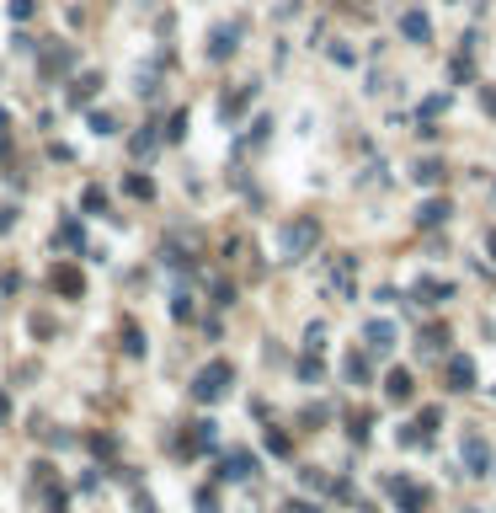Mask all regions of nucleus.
I'll use <instances>...</instances> for the list:
<instances>
[{
  "label": "nucleus",
  "instance_id": "nucleus-1",
  "mask_svg": "<svg viewBox=\"0 0 496 513\" xmlns=\"http://www.w3.org/2000/svg\"><path fill=\"white\" fill-rule=\"evenodd\" d=\"M230 385H235V364H230V358H214V364H203V369L192 374V401H198V407H214V401L230 396Z\"/></svg>",
  "mask_w": 496,
  "mask_h": 513
},
{
  "label": "nucleus",
  "instance_id": "nucleus-2",
  "mask_svg": "<svg viewBox=\"0 0 496 513\" xmlns=\"http://www.w3.org/2000/svg\"><path fill=\"white\" fill-rule=\"evenodd\" d=\"M315 241H320V220H315V214H299V220H288V225H283V257H288V262L310 257V251H315Z\"/></svg>",
  "mask_w": 496,
  "mask_h": 513
},
{
  "label": "nucleus",
  "instance_id": "nucleus-3",
  "mask_svg": "<svg viewBox=\"0 0 496 513\" xmlns=\"http://www.w3.org/2000/svg\"><path fill=\"white\" fill-rule=\"evenodd\" d=\"M320 284H326V294H337V300H353V289H357V257H331L326 273H320Z\"/></svg>",
  "mask_w": 496,
  "mask_h": 513
},
{
  "label": "nucleus",
  "instance_id": "nucleus-4",
  "mask_svg": "<svg viewBox=\"0 0 496 513\" xmlns=\"http://www.w3.org/2000/svg\"><path fill=\"white\" fill-rule=\"evenodd\" d=\"M459 465H464V476H491V444L480 433H464L459 438Z\"/></svg>",
  "mask_w": 496,
  "mask_h": 513
},
{
  "label": "nucleus",
  "instance_id": "nucleus-5",
  "mask_svg": "<svg viewBox=\"0 0 496 513\" xmlns=\"http://www.w3.org/2000/svg\"><path fill=\"white\" fill-rule=\"evenodd\" d=\"M48 284H54V294H64V300H80V294H86V278H80L75 262H54Z\"/></svg>",
  "mask_w": 496,
  "mask_h": 513
},
{
  "label": "nucleus",
  "instance_id": "nucleus-6",
  "mask_svg": "<svg viewBox=\"0 0 496 513\" xmlns=\"http://www.w3.org/2000/svg\"><path fill=\"white\" fill-rule=\"evenodd\" d=\"M384 487H390V497H395V503H400L406 513H421V503H427V492H421V487L411 481V476H390Z\"/></svg>",
  "mask_w": 496,
  "mask_h": 513
},
{
  "label": "nucleus",
  "instance_id": "nucleus-7",
  "mask_svg": "<svg viewBox=\"0 0 496 513\" xmlns=\"http://www.w3.org/2000/svg\"><path fill=\"white\" fill-rule=\"evenodd\" d=\"M75 64H80V59H75V48H70V43H54V48L43 54V75L54 81V75H70Z\"/></svg>",
  "mask_w": 496,
  "mask_h": 513
},
{
  "label": "nucleus",
  "instance_id": "nucleus-8",
  "mask_svg": "<svg viewBox=\"0 0 496 513\" xmlns=\"http://www.w3.org/2000/svg\"><path fill=\"white\" fill-rule=\"evenodd\" d=\"M251 471H257V460H251L246 449H230L224 460H219V481H246Z\"/></svg>",
  "mask_w": 496,
  "mask_h": 513
},
{
  "label": "nucleus",
  "instance_id": "nucleus-9",
  "mask_svg": "<svg viewBox=\"0 0 496 513\" xmlns=\"http://www.w3.org/2000/svg\"><path fill=\"white\" fill-rule=\"evenodd\" d=\"M240 48V27H214L208 32V59H230Z\"/></svg>",
  "mask_w": 496,
  "mask_h": 513
},
{
  "label": "nucleus",
  "instance_id": "nucleus-10",
  "mask_svg": "<svg viewBox=\"0 0 496 513\" xmlns=\"http://www.w3.org/2000/svg\"><path fill=\"white\" fill-rule=\"evenodd\" d=\"M411 294H417V305H443V300L454 294V284H443V278H417Z\"/></svg>",
  "mask_w": 496,
  "mask_h": 513
},
{
  "label": "nucleus",
  "instance_id": "nucleus-11",
  "mask_svg": "<svg viewBox=\"0 0 496 513\" xmlns=\"http://www.w3.org/2000/svg\"><path fill=\"white\" fill-rule=\"evenodd\" d=\"M443 380H448V390H475V364L470 358H448Z\"/></svg>",
  "mask_w": 496,
  "mask_h": 513
},
{
  "label": "nucleus",
  "instance_id": "nucleus-12",
  "mask_svg": "<svg viewBox=\"0 0 496 513\" xmlns=\"http://www.w3.org/2000/svg\"><path fill=\"white\" fill-rule=\"evenodd\" d=\"M251 97H257V86H240V91H224V102H219V118H224V124H235L240 113H246V102H251Z\"/></svg>",
  "mask_w": 496,
  "mask_h": 513
},
{
  "label": "nucleus",
  "instance_id": "nucleus-13",
  "mask_svg": "<svg viewBox=\"0 0 496 513\" xmlns=\"http://www.w3.org/2000/svg\"><path fill=\"white\" fill-rule=\"evenodd\" d=\"M363 337H368V353H379V358L395 348V327H390V321H368V331H363Z\"/></svg>",
  "mask_w": 496,
  "mask_h": 513
},
{
  "label": "nucleus",
  "instance_id": "nucleus-14",
  "mask_svg": "<svg viewBox=\"0 0 496 513\" xmlns=\"http://www.w3.org/2000/svg\"><path fill=\"white\" fill-rule=\"evenodd\" d=\"M411 390H417L411 369H390L384 374V396H390V401H411Z\"/></svg>",
  "mask_w": 496,
  "mask_h": 513
},
{
  "label": "nucleus",
  "instance_id": "nucleus-15",
  "mask_svg": "<svg viewBox=\"0 0 496 513\" xmlns=\"http://www.w3.org/2000/svg\"><path fill=\"white\" fill-rule=\"evenodd\" d=\"M448 214H454V209H448V198H427V204L417 209V225H421V230H437Z\"/></svg>",
  "mask_w": 496,
  "mask_h": 513
},
{
  "label": "nucleus",
  "instance_id": "nucleus-16",
  "mask_svg": "<svg viewBox=\"0 0 496 513\" xmlns=\"http://www.w3.org/2000/svg\"><path fill=\"white\" fill-rule=\"evenodd\" d=\"M214 449V423H192V433L181 438V454H203Z\"/></svg>",
  "mask_w": 496,
  "mask_h": 513
},
{
  "label": "nucleus",
  "instance_id": "nucleus-17",
  "mask_svg": "<svg viewBox=\"0 0 496 513\" xmlns=\"http://www.w3.org/2000/svg\"><path fill=\"white\" fill-rule=\"evenodd\" d=\"M400 32H406V43H427L433 38V21L421 17V11H406V17H400Z\"/></svg>",
  "mask_w": 496,
  "mask_h": 513
},
{
  "label": "nucleus",
  "instance_id": "nucleus-18",
  "mask_svg": "<svg viewBox=\"0 0 496 513\" xmlns=\"http://www.w3.org/2000/svg\"><path fill=\"white\" fill-rule=\"evenodd\" d=\"M54 246H59V251H80V246H86V230H80V220H64V225L54 230Z\"/></svg>",
  "mask_w": 496,
  "mask_h": 513
},
{
  "label": "nucleus",
  "instance_id": "nucleus-19",
  "mask_svg": "<svg viewBox=\"0 0 496 513\" xmlns=\"http://www.w3.org/2000/svg\"><path fill=\"white\" fill-rule=\"evenodd\" d=\"M123 353H128V358H139V353H144V331H139V321H123Z\"/></svg>",
  "mask_w": 496,
  "mask_h": 513
},
{
  "label": "nucleus",
  "instance_id": "nucleus-20",
  "mask_svg": "<svg viewBox=\"0 0 496 513\" xmlns=\"http://www.w3.org/2000/svg\"><path fill=\"white\" fill-rule=\"evenodd\" d=\"M97 91H101V75H80V81L70 86V102H91Z\"/></svg>",
  "mask_w": 496,
  "mask_h": 513
},
{
  "label": "nucleus",
  "instance_id": "nucleus-21",
  "mask_svg": "<svg viewBox=\"0 0 496 513\" xmlns=\"http://www.w3.org/2000/svg\"><path fill=\"white\" fill-rule=\"evenodd\" d=\"M80 209H86V214H107V193H101V187H86V193H80Z\"/></svg>",
  "mask_w": 496,
  "mask_h": 513
},
{
  "label": "nucleus",
  "instance_id": "nucleus-22",
  "mask_svg": "<svg viewBox=\"0 0 496 513\" xmlns=\"http://www.w3.org/2000/svg\"><path fill=\"white\" fill-rule=\"evenodd\" d=\"M347 380H353V385H368V358H363V353H347Z\"/></svg>",
  "mask_w": 496,
  "mask_h": 513
},
{
  "label": "nucleus",
  "instance_id": "nucleus-23",
  "mask_svg": "<svg viewBox=\"0 0 496 513\" xmlns=\"http://www.w3.org/2000/svg\"><path fill=\"white\" fill-rule=\"evenodd\" d=\"M437 423H443V412H437V407H421V417L411 423V428H417V438H427V433H433Z\"/></svg>",
  "mask_w": 496,
  "mask_h": 513
},
{
  "label": "nucleus",
  "instance_id": "nucleus-24",
  "mask_svg": "<svg viewBox=\"0 0 496 513\" xmlns=\"http://www.w3.org/2000/svg\"><path fill=\"white\" fill-rule=\"evenodd\" d=\"M417 182L437 187V182H443V161H417Z\"/></svg>",
  "mask_w": 496,
  "mask_h": 513
},
{
  "label": "nucleus",
  "instance_id": "nucleus-25",
  "mask_svg": "<svg viewBox=\"0 0 496 513\" xmlns=\"http://www.w3.org/2000/svg\"><path fill=\"white\" fill-rule=\"evenodd\" d=\"M91 134H101V139L118 134V118H112V113H91Z\"/></svg>",
  "mask_w": 496,
  "mask_h": 513
},
{
  "label": "nucleus",
  "instance_id": "nucleus-26",
  "mask_svg": "<svg viewBox=\"0 0 496 513\" xmlns=\"http://www.w3.org/2000/svg\"><path fill=\"white\" fill-rule=\"evenodd\" d=\"M128 193H134V198H144V204H150V198H155V182H150V177H139V171H134V177H128Z\"/></svg>",
  "mask_w": 496,
  "mask_h": 513
},
{
  "label": "nucleus",
  "instance_id": "nucleus-27",
  "mask_svg": "<svg viewBox=\"0 0 496 513\" xmlns=\"http://www.w3.org/2000/svg\"><path fill=\"white\" fill-rule=\"evenodd\" d=\"M299 380L320 385V358H315V353H304V358H299Z\"/></svg>",
  "mask_w": 496,
  "mask_h": 513
},
{
  "label": "nucleus",
  "instance_id": "nucleus-28",
  "mask_svg": "<svg viewBox=\"0 0 496 513\" xmlns=\"http://www.w3.org/2000/svg\"><path fill=\"white\" fill-rule=\"evenodd\" d=\"M443 342H448V331H443V327H427V331H421V348H427V353H443Z\"/></svg>",
  "mask_w": 496,
  "mask_h": 513
},
{
  "label": "nucleus",
  "instance_id": "nucleus-29",
  "mask_svg": "<svg viewBox=\"0 0 496 513\" xmlns=\"http://www.w3.org/2000/svg\"><path fill=\"white\" fill-rule=\"evenodd\" d=\"M6 11H11V21H27L38 11V0H6Z\"/></svg>",
  "mask_w": 496,
  "mask_h": 513
},
{
  "label": "nucleus",
  "instance_id": "nucleus-30",
  "mask_svg": "<svg viewBox=\"0 0 496 513\" xmlns=\"http://www.w3.org/2000/svg\"><path fill=\"white\" fill-rule=\"evenodd\" d=\"M347 433L363 444V438H368V412H353V417H347Z\"/></svg>",
  "mask_w": 496,
  "mask_h": 513
},
{
  "label": "nucleus",
  "instance_id": "nucleus-31",
  "mask_svg": "<svg viewBox=\"0 0 496 513\" xmlns=\"http://www.w3.org/2000/svg\"><path fill=\"white\" fill-rule=\"evenodd\" d=\"M181 134H187V107H181V113H171V124H166V139L177 144Z\"/></svg>",
  "mask_w": 496,
  "mask_h": 513
},
{
  "label": "nucleus",
  "instance_id": "nucleus-32",
  "mask_svg": "<svg viewBox=\"0 0 496 513\" xmlns=\"http://www.w3.org/2000/svg\"><path fill=\"white\" fill-rule=\"evenodd\" d=\"M267 449H272V454H294V444H288V433H272V428H267Z\"/></svg>",
  "mask_w": 496,
  "mask_h": 513
},
{
  "label": "nucleus",
  "instance_id": "nucleus-33",
  "mask_svg": "<svg viewBox=\"0 0 496 513\" xmlns=\"http://www.w3.org/2000/svg\"><path fill=\"white\" fill-rule=\"evenodd\" d=\"M171 316H177V321H192V294H177V305H171Z\"/></svg>",
  "mask_w": 496,
  "mask_h": 513
},
{
  "label": "nucleus",
  "instance_id": "nucleus-34",
  "mask_svg": "<svg viewBox=\"0 0 496 513\" xmlns=\"http://www.w3.org/2000/svg\"><path fill=\"white\" fill-rule=\"evenodd\" d=\"M304 348H310V353L326 348V327H310V331H304Z\"/></svg>",
  "mask_w": 496,
  "mask_h": 513
},
{
  "label": "nucleus",
  "instance_id": "nucleus-35",
  "mask_svg": "<svg viewBox=\"0 0 496 513\" xmlns=\"http://www.w3.org/2000/svg\"><path fill=\"white\" fill-rule=\"evenodd\" d=\"M128 150H134V155H150V150H155V134H134V144H128Z\"/></svg>",
  "mask_w": 496,
  "mask_h": 513
},
{
  "label": "nucleus",
  "instance_id": "nucleus-36",
  "mask_svg": "<svg viewBox=\"0 0 496 513\" xmlns=\"http://www.w3.org/2000/svg\"><path fill=\"white\" fill-rule=\"evenodd\" d=\"M480 107H486V113L496 118V86H480Z\"/></svg>",
  "mask_w": 496,
  "mask_h": 513
},
{
  "label": "nucleus",
  "instance_id": "nucleus-37",
  "mask_svg": "<svg viewBox=\"0 0 496 513\" xmlns=\"http://www.w3.org/2000/svg\"><path fill=\"white\" fill-rule=\"evenodd\" d=\"M11 225H17V209H11V204H0V235H6Z\"/></svg>",
  "mask_w": 496,
  "mask_h": 513
},
{
  "label": "nucleus",
  "instance_id": "nucleus-38",
  "mask_svg": "<svg viewBox=\"0 0 496 513\" xmlns=\"http://www.w3.org/2000/svg\"><path fill=\"white\" fill-rule=\"evenodd\" d=\"M283 513H315V508H310V503H299V497H294V503H283Z\"/></svg>",
  "mask_w": 496,
  "mask_h": 513
},
{
  "label": "nucleus",
  "instance_id": "nucleus-39",
  "mask_svg": "<svg viewBox=\"0 0 496 513\" xmlns=\"http://www.w3.org/2000/svg\"><path fill=\"white\" fill-rule=\"evenodd\" d=\"M6 417H11V401H6V390H0V423H6Z\"/></svg>",
  "mask_w": 496,
  "mask_h": 513
},
{
  "label": "nucleus",
  "instance_id": "nucleus-40",
  "mask_svg": "<svg viewBox=\"0 0 496 513\" xmlns=\"http://www.w3.org/2000/svg\"><path fill=\"white\" fill-rule=\"evenodd\" d=\"M491 257H496V230H491Z\"/></svg>",
  "mask_w": 496,
  "mask_h": 513
},
{
  "label": "nucleus",
  "instance_id": "nucleus-41",
  "mask_svg": "<svg viewBox=\"0 0 496 513\" xmlns=\"http://www.w3.org/2000/svg\"><path fill=\"white\" fill-rule=\"evenodd\" d=\"M0 128H6V113H0Z\"/></svg>",
  "mask_w": 496,
  "mask_h": 513
}]
</instances>
